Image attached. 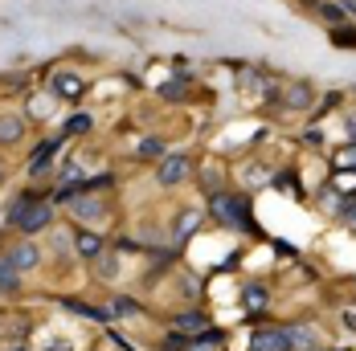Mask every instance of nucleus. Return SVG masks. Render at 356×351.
Segmentation results:
<instances>
[{
    "mask_svg": "<svg viewBox=\"0 0 356 351\" xmlns=\"http://www.w3.org/2000/svg\"><path fill=\"white\" fill-rule=\"evenodd\" d=\"M250 351H291V339H286V331H254Z\"/></svg>",
    "mask_w": 356,
    "mask_h": 351,
    "instance_id": "obj_3",
    "label": "nucleus"
},
{
    "mask_svg": "<svg viewBox=\"0 0 356 351\" xmlns=\"http://www.w3.org/2000/svg\"><path fill=\"white\" fill-rule=\"evenodd\" d=\"M4 257H8V262H13L17 270H33V266H37V257H41V253H37L33 246H13L8 253H4Z\"/></svg>",
    "mask_w": 356,
    "mask_h": 351,
    "instance_id": "obj_8",
    "label": "nucleus"
},
{
    "mask_svg": "<svg viewBox=\"0 0 356 351\" xmlns=\"http://www.w3.org/2000/svg\"><path fill=\"white\" fill-rule=\"evenodd\" d=\"M8 216H13V225H17L21 233H41V229L54 221V209H49L45 200H37V196H21Z\"/></svg>",
    "mask_w": 356,
    "mask_h": 351,
    "instance_id": "obj_1",
    "label": "nucleus"
},
{
    "mask_svg": "<svg viewBox=\"0 0 356 351\" xmlns=\"http://www.w3.org/2000/svg\"><path fill=\"white\" fill-rule=\"evenodd\" d=\"M82 78L78 74H54V94L58 99H82Z\"/></svg>",
    "mask_w": 356,
    "mask_h": 351,
    "instance_id": "obj_5",
    "label": "nucleus"
},
{
    "mask_svg": "<svg viewBox=\"0 0 356 351\" xmlns=\"http://www.w3.org/2000/svg\"><path fill=\"white\" fill-rule=\"evenodd\" d=\"M177 331L180 335H201V331H205V315H197V311L177 315Z\"/></svg>",
    "mask_w": 356,
    "mask_h": 351,
    "instance_id": "obj_11",
    "label": "nucleus"
},
{
    "mask_svg": "<svg viewBox=\"0 0 356 351\" xmlns=\"http://www.w3.org/2000/svg\"><path fill=\"white\" fill-rule=\"evenodd\" d=\"M140 155H164V143H160V139H143L140 143Z\"/></svg>",
    "mask_w": 356,
    "mask_h": 351,
    "instance_id": "obj_18",
    "label": "nucleus"
},
{
    "mask_svg": "<svg viewBox=\"0 0 356 351\" xmlns=\"http://www.w3.org/2000/svg\"><path fill=\"white\" fill-rule=\"evenodd\" d=\"M78 253H82V257H99V253H103V241H99L95 233H78Z\"/></svg>",
    "mask_w": 356,
    "mask_h": 351,
    "instance_id": "obj_12",
    "label": "nucleus"
},
{
    "mask_svg": "<svg viewBox=\"0 0 356 351\" xmlns=\"http://www.w3.org/2000/svg\"><path fill=\"white\" fill-rule=\"evenodd\" d=\"M348 139L356 143V119H348Z\"/></svg>",
    "mask_w": 356,
    "mask_h": 351,
    "instance_id": "obj_24",
    "label": "nucleus"
},
{
    "mask_svg": "<svg viewBox=\"0 0 356 351\" xmlns=\"http://www.w3.org/2000/svg\"><path fill=\"white\" fill-rule=\"evenodd\" d=\"M201 225V212L193 209V212H180V221H177V237H188L193 229Z\"/></svg>",
    "mask_w": 356,
    "mask_h": 351,
    "instance_id": "obj_13",
    "label": "nucleus"
},
{
    "mask_svg": "<svg viewBox=\"0 0 356 351\" xmlns=\"http://www.w3.org/2000/svg\"><path fill=\"white\" fill-rule=\"evenodd\" d=\"M213 343H217V335H205L201 343H193V351H213Z\"/></svg>",
    "mask_w": 356,
    "mask_h": 351,
    "instance_id": "obj_21",
    "label": "nucleus"
},
{
    "mask_svg": "<svg viewBox=\"0 0 356 351\" xmlns=\"http://www.w3.org/2000/svg\"><path fill=\"white\" fill-rule=\"evenodd\" d=\"M286 339H291V351H316V331L303 327V323H295V327L286 331Z\"/></svg>",
    "mask_w": 356,
    "mask_h": 351,
    "instance_id": "obj_7",
    "label": "nucleus"
},
{
    "mask_svg": "<svg viewBox=\"0 0 356 351\" xmlns=\"http://www.w3.org/2000/svg\"><path fill=\"white\" fill-rule=\"evenodd\" d=\"M8 351H29V348H21V343H17V348H8Z\"/></svg>",
    "mask_w": 356,
    "mask_h": 351,
    "instance_id": "obj_26",
    "label": "nucleus"
},
{
    "mask_svg": "<svg viewBox=\"0 0 356 351\" xmlns=\"http://www.w3.org/2000/svg\"><path fill=\"white\" fill-rule=\"evenodd\" d=\"M54 151H58V139H45V143H41V147L33 151V160H29V172H33V176H37V172H45Z\"/></svg>",
    "mask_w": 356,
    "mask_h": 351,
    "instance_id": "obj_10",
    "label": "nucleus"
},
{
    "mask_svg": "<svg viewBox=\"0 0 356 351\" xmlns=\"http://www.w3.org/2000/svg\"><path fill=\"white\" fill-rule=\"evenodd\" d=\"M164 99H168V103L184 99V82H168V86H164Z\"/></svg>",
    "mask_w": 356,
    "mask_h": 351,
    "instance_id": "obj_19",
    "label": "nucleus"
},
{
    "mask_svg": "<svg viewBox=\"0 0 356 351\" xmlns=\"http://www.w3.org/2000/svg\"><path fill=\"white\" fill-rule=\"evenodd\" d=\"M188 176V155H168L160 164V184H180Z\"/></svg>",
    "mask_w": 356,
    "mask_h": 351,
    "instance_id": "obj_4",
    "label": "nucleus"
},
{
    "mask_svg": "<svg viewBox=\"0 0 356 351\" xmlns=\"http://www.w3.org/2000/svg\"><path fill=\"white\" fill-rule=\"evenodd\" d=\"M348 8H353V12H356V0H348Z\"/></svg>",
    "mask_w": 356,
    "mask_h": 351,
    "instance_id": "obj_27",
    "label": "nucleus"
},
{
    "mask_svg": "<svg viewBox=\"0 0 356 351\" xmlns=\"http://www.w3.org/2000/svg\"><path fill=\"white\" fill-rule=\"evenodd\" d=\"M344 221H348V229L356 233V205H348V212H344Z\"/></svg>",
    "mask_w": 356,
    "mask_h": 351,
    "instance_id": "obj_22",
    "label": "nucleus"
},
{
    "mask_svg": "<svg viewBox=\"0 0 356 351\" xmlns=\"http://www.w3.org/2000/svg\"><path fill=\"white\" fill-rule=\"evenodd\" d=\"M336 41L340 45H356V33H336Z\"/></svg>",
    "mask_w": 356,
    "mask_h": 351,
    "instance_id": "obj_23",
    "label": "nucleus"
},
{
    "mask_svg": "<svg viewBox=\"0 0 356 351\" xmlns=\"http://www.w3.org/2000/svg\"><path fill=\"white\" fill-rule=\"evenodd\" d=\"M140 307L131 302V298H115V315H136Z\"/></svg>",
    "mask_w": 356,
    "mask_h": 351,
    "instance_id": "obj_20",
    "label": "nucleus"
},
{
    "mask_svg": "<svg viewBox=\"0 0 356 351\" xmlns=\"http://www.w3.org/2000/svg\"><path fill=\"white\" fill-rule=\"evenodd\" d=\"M286 103H291V106H307V103H312V94H307V86H295V90L286 94Z\"/></svg>",
    "mask_w": 356,
    "mask_h": 351,
    "instance_id": "obj_15",
    "label": "nucleus"
},
{
    "mask_svg": "<svg viewBox=\"0 0 356 351\" xmlns=\"http://www.w3.org/2000/svg\"><path fill=\"white\" fill-rule=\"evenodd\" d=\"M74 209H78V216H99V212H107L103 205H99V200H78Z\"/></svg>",
    "mask_w": 356,
    "mask_h": 351,
    "instance_id": "obj_14",
    "label": "nucleus"
},
{
    "mask_svg": "<svg viewBox=\"0 0 356 351\" xmlns=\"http://www.w3.org/2000/svg\"><path fill=\"white\" fill-rule=\"evenodd\" d=\"M0 290H4V294H17V290H21V270H17L8 257H0Z\"/></svg>",
    "mask_w": 356,
    "mask_h": 351,
    "instance_id": "obj_9",
    "label": "nucleus"
},
{
    "mask_svg": "<svg viewBox=\"0 0 356 351\" xmlns=\"http://www.w3.org/2000/svg\"><path fill=\"white\" fill-rule=\"evenodd\" d=\"M246 302L250 307H266V290L262 286H246Z\"/></svg>",
    "mask_w": 356,
    "mask_h": 351,
    "instance_id": "obj_17",
    "label": "nucleus"
},
{
    "mask_svg": "<svg viewBox=\"0 0 356 351\" xmlns=\"http://www.w3.org/2000/svg\"><path fill=\"white\" fill-rule=\"evenodd\" d=\"M344 164H348V168H356V151H348V155H344Z\"/></svg>",
    "mask_w": 356,
    "mask_h": 351,
    "instance_id": "obj_25",
    "label": "nucleus"
},
{
    "mask_svg": "<svg viewBox=\"0 0 356 351\" xmlns=\"http://www.w3.org/2000/svg\"><path fill=\"white\" fill-rule=\"evenodd\" d=\"M213 216L217 221H225V225H234V229H250L246 205H242L238 196H229V192H217L213 196Z\"/></svg>",
    "mask_w": 356,
    "mask_h": 351,
    "instance_id": "obj_2",
    "label": "nucleus"
},
{
    "mask_svg": "<svg viewBox=\"0 0 356 351\" xmlns=\"http://www.w3.org/2000/svg\"><path fill=\"white\" fill-rule=\"evenodd\" d=\"M25 135V119L21 114H0V143L8 147V143H17Z\"/></svg>",
    "mask_w": 356,
    "mask_h": 351,
    "instance_id": "obj_6",
    "label": "nucleus"
},
{
    "mask_svg": "<svg viewBox=\"0 0 356 351\" xmlns=\"http://www.w3.org/2000/svg\"><path fill=\"white\" fill-rule=\"evenodd\" d=\"M86 127H90V119H86V114H74L70 123H66V135H82Z\"/></svg>",
    "mask_w": 356,
    "mask_h": 351,
    "instance_id": "obj_16",
    "label": "nucleus"
}]
</instances>
